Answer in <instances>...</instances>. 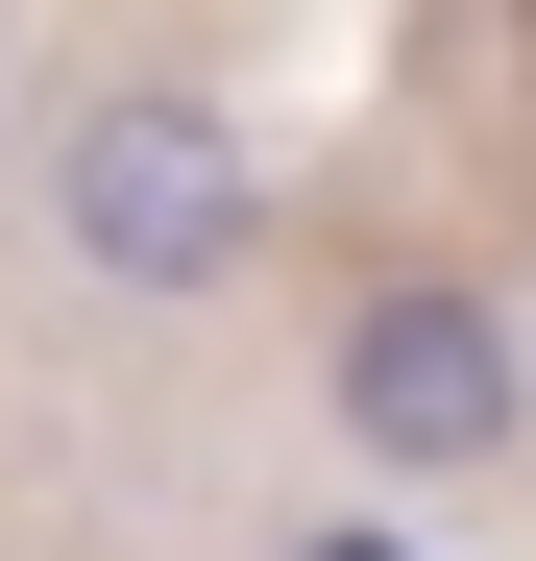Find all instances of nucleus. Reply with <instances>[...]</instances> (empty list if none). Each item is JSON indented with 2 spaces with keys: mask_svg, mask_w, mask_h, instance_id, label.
Masks as SVG:
<instances>
[{
  "mask_svg": "<svg viewBox=\"0 0 536 561\" xmlns=\"http://www.w3.org/2000/svg\"><path fill=\"white\" fill-rule=\"evenodd\" d=\"M293 561H317V537H293Z\"/></svg>",
  "mask_w": 536,
  "mask_h": 561,
  "instance_id": "obj_4",
  "label": "nucleus"
},
{
  "mask_svg": "<svg viewBox=\"0 0 536 561\" xmlns=\"http://www.w3.org/2000/svg\"><path fill=\"white\" fill-rule=\"evenodd\" d=\"M317 561H391V537H317Z\"/></svg>",
  "mask_w": 536,
  "mask_h": 561,
  "instance_id": "obj_3",
  "label": "nucleus"
},
{
  "mask_svg": "<svg viewBox=\"0 0 536 561\" xmlns=\"http://www.w3.org/2000/svg\"><path fill=\"white\" fill-rule=\"evenodd\" d=\"M512 415H536L512 294H464V268H391V294L341 318V463H391V489H464V463H512Z\"/></svg>",
  "mask_w": 536,
  "mask_h": 561,
  "instance_id": "obj_2",
  "label": "nucleus"
},
{
  "mask_svg": "<svg viewBox=\"0 0 536 561\" xmlns=\"http://www.w3.org/2000/svg\"><path fill=\"white\" fill-rule=\"evenodd\" d=\"M49 244L98 268L123 318H196V294H244V244H268V147L196 99V73H123V99L49 123Z\"/></svg>",
  "mask_w": 536,
  "mask_h": 561,
  "instance_id": "obj_1",
  "label": "nucleus"
}]
</instances>
